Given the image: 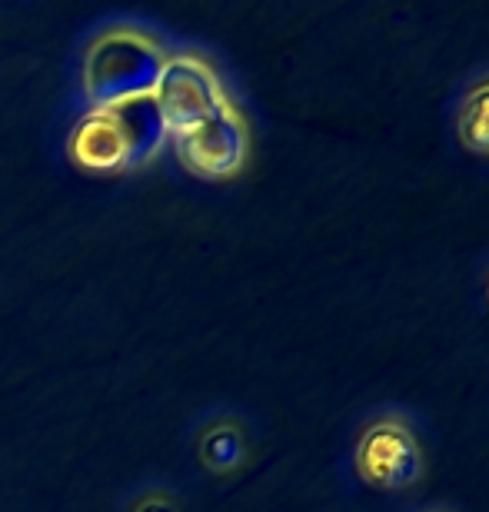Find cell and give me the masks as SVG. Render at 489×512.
I'll return each instance as SVG.
<instances>
[{
	"label": "cell",
	"instance_id": "7a4b0ae2",
	"mask_svg": "<svg viewBox=\"0 0 489 512\" xmlns=\"http://www.w3.org/2000/svg\"><path fill=\"white\" fill-rule=\"evenodd\" d=\"M154 104L170 137L207 124L230 104L223 84L207 60L197 54H167L154 87Z\"/></svg>",
	"mask_w": 489,
	"mask_h": 512
},
{
	"label": "cell",
	"instance_id": "9c48e42d",
	"mask_svg": "<svg viewBox=\"0 0 489 512\" xmlns=\"http://www.w3.org/2000/svg\"><path fill=\"white\" fill-rule=\"evenodd\" d=\"M134 512H177V506H173L167 496H144Z\"/></svg>",
	"mask_w": 489,
	"mask_h": 512
},
{
	"label": "cell",
	"instance_id": "5b68a950",
	"mask_svg": "<svg viewBox=\"0 0 489 512\" xmlns=\"http://www.w3.org/2000/svg\"><path fill=\"white\" fill-rule=\"evenodd\" d=\"M67 153L84 170H124L127 167V140L117 117L110 110H87L77 120L67 140Z\"/></svg>",
	"mask_w": 489,
	"mask_h": 512
},
{
	"label": "cell",
	"instance_id": "277c9868",
	"mask_svg": "<svg viewBox=\"0 0 489 512\" xmlns=\"http://www.w3.org/2000/svg\"><path fill=\"white\" fill-rule=\"evenodd\" d=\"M356 473L370 486L406 489L423 476V453L410 426L400 419H376L356 443Z\"/></svg>",
	"mask_w": 489,
	"mask_h": 512
},
{
	"label": "cell",
	"instance_id": "8992f818",
	"mask_svg": "<svg viewBox=\"0 0 489 512\" xmlns=\"http://www.w3.org/2000/svg\"><path fill=\"white\" fill-rule=\"evenodd\" d=\"M110 114L117 117L120 130H124L127 140V167H140V163L154 160L163 150V143L170 140L167 127H163V117L154 104V97H137L127 100L120 107H110Z\"/></svg>",
	"mask_w": 489,
	"mask_h": 512
},
{
	"label": "cell",
	"instance_id": "52a82bcc",
	"mask_svg": "<svg viewBox=\"0 0 489 512\" xmlns=\"http://www.w3.org/2000/svg\"><path fill=\"white\" fill-rule=\"evenodd\" d=\"M243 456H247V439L230 419L207 426V433L200 436V459L210 473H230L243 463Z\"/></svg>",
	"mask_w": 489,
	"mask_h": 512
},
{
	"label": "cell",
	"instance_id": "3957f363",
	"mask_svg": "<svg viewBox=\"0 0 489 512\" xmlns=\"http://www.w3.org/2000/svg\"><path fill=\"white\" fill-rule=\"evenodd\" d=\"M173 147H177V157L190 173L207 177V180H223V177H233V173L247 163L250 137H247V124H243V117L237 114V107L227 104L217 117H210L207 124L173 137Z\"/></svg>",
	"mask_w": 489,
	"mask_h": 512
},
{
	"label": "cell",
	"instance_id": "6da1fadb",
	"mask_svg": "<svg viewBox=\"0 0 489 512\" xmlns=\"http://www.w3.org/2000/svg\"><path fill=\"white\" fill-rule=\"evenodd\" d=\"M167 50L140 27H110L84 54V97L90 110H110L137 97H154Z\"/></svg>",
	"mask_w": 489,
	"mask_h": 512
},
{
	"label": "cell",
	"instance_id": "ba28073f",
	"mask_svg": "<svg viewBox=\"0 0 489 512\" xmlns=\"http://www.w3.org/2000/svg\"><path fill=\"white\" fill-rule=\"evenodd\" d=\"M460 140L466 150L489 153V80L476 84L463 100L460 110Z\"/></svg>",
	"mask_w": 489,
	"mask_h": 512
}]
</instances>
